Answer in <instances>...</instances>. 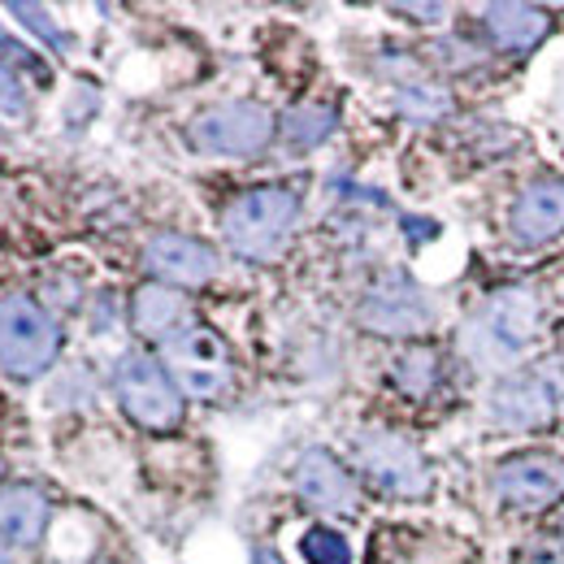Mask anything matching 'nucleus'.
I'll list each match as a JSON object with an SVG mask.
<instances>
[{"instance_id":"f03ea898","label":"nucleus","mask_w":564,"mask_h":564,"mask_svg":"<svg viewBox=\"0 0 564 564\" xmlns=\"http://www.w3.org/2000/svg\"><path fill=\"white\" fill-rule=\"evenodd\" d=\"M534 330H539V300L525 286H512V291L491 295V304L469 322L465 344H469L474 360H482L491 369H508L530 352Z\"/></svg>"},{"instance_id":"423d86ee","label":"nucleus","mask_w":564,"mask_h":564,"mask_svg":"<svg viewBox=\"0 0 564 564\" xmlns=\"http://www.w3.org/2000/svg\"><path fill=\"white\" fill-rule=\"evenodd\" d=\"M356 465L360 474L387 495L400 499H417L430 491V465L417 452V443H409L404 434L391 430H369L356 438Z\"/></svg>"},{"instance_id":"412c9836","label":"nucleus","mask_w":564,"mask_h":564,"mask_svg":"<svg viewBox=\"0 0 564 564\" xmlns=\"http://www.w3.org/2000/svg\"><path fill=\"white\" fill-rule=\"evenodd\" d=\"M9 13H13V18H22V22H26V26H31V31L40 35V40H48L53 48H66V35L57 31V22H53V18H48V13L40 9V4H26V0H13V4H9Z\"/></svg>"},{"instance_id":"6ab92c4d","label":"nucleus","mask_w":564,"mask_h":564,"mask_svg":"<svg viewBox=\"0 0 564 564\" xmlns=\"http://www.w3.org/2000/svg\"><path fill=\"white\" fill-rule=\"evenodd\" d=\"M300 552H304V561L308 564H352L348 539H344L339 530H330V525H313V530L304 534Z\"/></svg>"},{"instance_id":"9b49d317","label":"nucleus","mask_w":564,"mask_h":564,"mask_svg":"<svg viewBox=\"0 0 564 564\" xmlns=\"http://www.w3.org/2000/svg\"><path fill=\"white\" fill-rule=\"evenodd\" d=\"M508 235L521 248H543L564 235V178H534L508 213Z\"/></svg>"},{"instance_id":"7ed1b4c3","label":"nucleus","mask_w":564,"mask_h":564,"mask_svg":"<svg viewBox=\"0 0 564 564\" xmlns=\"http://www.w3.org/2000/svg\"><path fill=\"white\" fill-rule=\"evenodd\" d=\"M62 352L57 322L26 295H0V369L9 378H40Z\"/></svg>"},{"instance_id":"aec40b11","label":"nucleus","mask_w":564,"mask_h":564,"mask_svg":"<svg viewBox=\"0 0 564 564\" xmlns=\"http://www.w3.org/2000/svg\"><path fill=\"white\" fill-rule=\"evenodd\" d=\"M395 105H400V113H409V118H417V122H434V118H443V113L452 109L447 91H443V87H425V83L404 87Z\"/></svg>"},{"instance_id":"bb28decb","label":"nucleus","mask_w":564,"mask_h":564,"mask_svg":"<svg viewBox=\"0 0 564 564\" xmlns=\"http://www.w3.org/2000/svg\"><path fill=\"white\" fill-rule=\"evenodd\" d=\"M96 564H118V561H96Z\"/></svg>"},{"instance_id":"f3484780","label":"nucleus","mask_w":564,"mask_h":564,"mask_svg":"<svg viewBox=\"0 0 564 564\" xmlns=\"http://www.w3.org/2000/svg\"><path fill=\"white\" fill-rule=\"evenodd\" d=\"M438 378H443V360H438V352L430 344H409L404 352L395 356V365H391V382L409 400H425L438 387Z\"/></svg>"},{"instance_id":"2eb2a0df","label":"nucleus","mask_w":564,"mask_h":564,"mask_svg":"<svg viewBox=\"0 0 564 564\" xmlns=\"http://www.w3.org/2000/svg\"><path fill=\"white\" fill-rule=\"evenodd\" d=\"M482 18L503 53H534L552 31V13L534 4H491Z\"/></svg>"},{"instance_id":"4468645a","label":"nucleus","mask_w":564,"mask_h":564,"mask_svg":"<svg viewBox=\"0 0 564 564\" xmlns=\"http://www.w3.org/2000/svg\"><path fill=\"white\" fill-rule=\"evenodd\" d=\"M131 326L140 330L143 339H156V344H170L178 330L192 326V313H187V300L165 286V282H148L135 291L131 300Z\"/></svg>"},{"instance_id":"ddd939ff","label":"nucleus","mask_w":564,"mask_h":564,"mask_svg":"<svg viewBox=\"0 0 564 564\" xmlns=\"http://www.w3.org/2000/svg\"><path fill=\"white\" fill-rule=\"evenodd\" d=\"M295 491H300V499H308L313 508L344 512V517L356 512V503H360L356 478L330 452H322V447H308L300 456V465H295Z\"/></svg>"},{"instance_id":"4be33fe9","label":"nucleus","mask_w":564,"mask_h":564,"mask_svg":"<svg viewBox=\"0 0 564 564\" xmlns=\"http://www.w3.org/2000/svg\"><path fill=\"white\" fill-rule=\"evenodd\" d=\"M0 113H26V96L4 62H0Z\"/></svg>"},{"instance_id":"f257e3e1","label":"nucleus","mask_w":564,"mask_h":564,"mask_svg":"<svg viewBox=\"0 0 564 564\" xmlns=\"http://www.w3.org/2000/svg\"><path fill=\"white\" fill-rule=\"evenodd\" d=\"M295 217L300 196L291 187H252L221 209V235L243 261H270L286 243Z\"/></svg>"},{"instance_id":"a211bd4d","label":"nucleus","mask_w":564,"mask_h":564,"mask_svg":"<svg viewBox=\"0 0 564 564\" xmlns=\"http://www.w3.org/2000/svg\"><path fill=\"white\" fill-rule=\"evenodd\" d=\"M330 131H335V109H322V105H300L282 118V140L300 152L330 140Z\"/></svg>"},{"instance_id":"20e7f679","label":"nucleus","mask_w":564,"mask_h":564,"mask_svg":"<svg viewBox=\"0 0 564 564\" xmlns=\"http://www.w3.org/2000/svg\"><path fill=\"white\" fill-rule=\"evenodd\" d=\"M113 391H118V404L127 409V417L140 422L143 430H174V425L183 422L178 382L152 356H122L118 369H113Z\"/></svg>"},{"instance_id":"39448f33","label":"nucleus","mask_w":564,"mask_h":564,"mask_svg":"<svg viewBox=\"0 0 564 564\" xmlns=\"http://www.w3.org/2000/svg\"><path fill=\"white\" fill-rule=\"evenodd\" d=\"M187 140L209 156H252L274 140V118L252 100H226L192 118Z\"/></svg>"},{"instance_id":"1a4fd4ad","label":"nucleus","mask_w":564,"mask_h":564,"mask_svg":"<svg viewBox=\"0 0 564 564\" xmlns=\"http://www.w3.org/2000/svg\"><path fill=\"white\" fill-rule=\"evenodd\" d=\"M556 409H561V378L543 365L499 378L491 395L495 422L512 425V430H539L556 417Z\"/></svg>"},{"instance_id":"cd10ccee","label":"nucleus","mask_w":564,"mask_h":564,"mask_svg":"<svg viewBox=\"0 0 564 564\" xmlns=\"http://www.w3.org/2000/svg\"><path fill=\"white\" fill-rule=\"evenodd\" d=\"M0 474H4V460H0Z\"/></svg>"},{"instance_id":"dca6fc26","label":"nucleus","mask_w":564,"mask_h":564,"mask_svg":"<svg viewBox=\"0 0 564 564\" xmlns=\"http://www.w3.org/2000/svg\"><path fill=\"white\" fill-rule=\"evenodd\" d=\"M48 530V495L35 487H4L0 491V539L18 547H35Z\"/></svg>"},{"instance_id":"5701e85b","label":"nucleus","mask_w":564,"mask_h":564,"mask_svg":"<svg viewBox=\"0 0 564 564\" xmlns=\"http://www.w3.org/2000/svg\"><path fill=\"white\" fill-rule=\"evenodd\" d=\"M400 13H413V18H443V4H400Z\"/></svg>"},{"instance_id":"b1692460","label":"nucleus","mask_w":564,"mask_h":564,"mask_svg":"<svg viewBox=\"0 0 564 564\" xmlns=\"http://www.w3.org/2000/svg\"><path fill=\"white\" fill-rule=\"evenodd\" d=\"M252 564H282V556L270 552V547H257V552H252Z\"/></svg>"},{"instance_id":"393cba45","label":"nucleus","mask_w":564,"mask_h":564,"mask_svg":"<svg viewBox=\"0 0 564 564\" xmlns=\"http://www.w3.org/2000/svg\"><path fill=\"white\" fill-rule=\"evenodd\" d=\"M534 564H564V556H543V561H534Z\"/></svg>"},{"instance_id":"0eeeda50","label":"nucleus","mask_w":564,"mask_h":564,"mask_svg":"<svg viewBox=\"0 0 564 564\" xmlns=\"http://www.w3.org/2000/svg\"><path fill=\"white\" fill-rule=\"evenodd\" d=\"M165 360H170V378H178V387L196 400H221L230 391V352L226 344L213 335L209 326H187L165 344Z\"/></svg>"},{"instance_id":"6e6552de","label":"nucleus","mask_w":564,"mask_h":564,"mask_svg":"<svg viewBox=\"0 0 564 564\" xmlns=\"http://www.w3.org/2000/svg\"><path fill=\"white\" fill-rule=\"evenodd\" d=\"M360 326L382 335V339H409V335H422L425 326L434 322V308L422 295V286L404 274H382L365 291L360 300Z\"/></svg>"},{"instance_id":"f8f14e48","label":"nucleus","mask_w":564,"mask_h":564,"mask_svg":"<svg viewBox=\"0 0 564 564\" xmlns=\"http://www.w3.org/2000/svg\"><path fill=\"white\" fill-rule=\"evenodd\" d=\"M143 265L165 286H200L217 274V252L192 235H156L143 248Z\"/></svg>"},{"instance_id":"9d476101","label":"nucleus","mask_w":564,"mask_h":564,"mask_svg":"<svg viewBox=\"0 0 564 564\" xmlns=\"http://www.w3.org/2000/svg\"><path fill=\"white\" fill-rule=\"evenodd\" d=\"M495 491L508 508L517 512H534L547 508L564 495V460L552 452H521L508 456L495 474Z\"/></svg>"},{"instance_id":"c85d7f7f","label":"nucleus","mask_w":564,"mask_h":564,"mask_svg":"<svg viewBox=\"0 0 564 564\" xmlns=\"http://www.w3.org/2000/svg\"><path fill=\"white\" fill-rule=\"evenodd\" d=\"M561 534H564V521H561Z\"/></svg>"},{"instance_id":"a878e982","label":"nucleus","mask_w":564,"mask_h":564,"mask_svg":"<svg viewBox=\"0 0 564 564\" xmlns=\"http://www.w3.org/2000/svg\"><path fill=\"white\" fill-rule=\"evenodd\" d=\"M0 564H4V543H0Z\"/></svg>"}]
</instances>
